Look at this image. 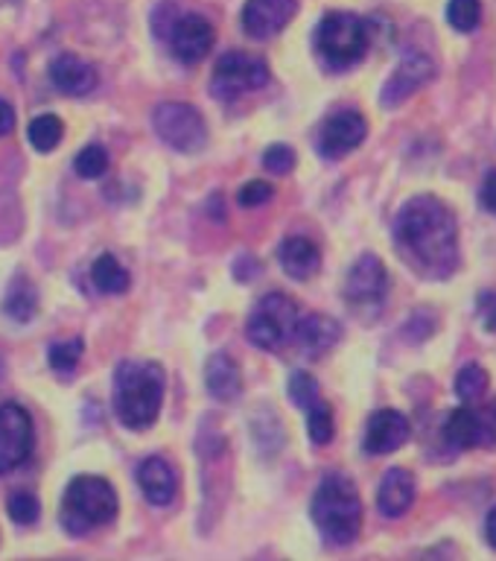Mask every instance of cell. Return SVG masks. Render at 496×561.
I'll use <instances>...</instances> for the list:
<instances>
[{"mask_svg": "<svg viewBox=\"0 0 496 561\" xmlns=\"http://www.w3.org/2000/svg\"><path fill=\"white\" fill-rule=\"evenodd\" d=\"M38 512H42V506H38V500H35V494H30V491H15V494L9 497V517H12L15 524H35V520H38Z\"/></svg>", "mask_w": 496, "mask_h": 561, "instance_id": "cell-32", "label": "cell"}, {"mask_svg": "<svg viewBox=\"0 0 496 561\" xmlns=\"http://www.w3.org/2000/svg\"><path fill=\"white\" fill-rule=\"evenodd\" d=\"M445 438L459 450H471V447H496V419L482 415V412L462 407V410L450 412L445 424Z\"/></svg>", "mask_w": 496, "mask_h": 561, "instance_id": "cell-13", "label": "cell"}, {"mask_svg": "<svg viewBox=\"0 0 496 561\" xmlns=\"http://www.w3.org/2000/svg\"><path fill=\"white\" fill-rule=\"evenodd\" d=\"M205 386H208V392L222 403L237 401V398H240V392H243L240 366H237L234 359L228 357L226 351L210 354L208 363H205Z\"/></svg>", "mask_w": 496, "mask_h": 561, "instance_id": "cell-21", "label": "cell"}, {"mask_svg": "<svg viewBox=\"0 0 496 561\" xmlns=\"http://www.w3.org/2000/svg\"><path fill=\"white\" fill-rule=\"evenodd\" d=\"M61 526L68 535H88L117 517V491L103 477H77L61 497Z\"/></svg>", "mask_w": 496, "mask_h": 561, "instance_id": "cell-4", "label": "cell"}, {"mask_svg": "<svg viewBox=\"0 0 496 561\" xmlns=\"http://www.w3.org/2000/svg\"><path fill=\"white\" fill-rule=\"evenodd\" d=\"M269 82V65L252 53H226L214 68L210 88L219 100H237L249 91H261Z\"/></svg>", "mask_w": 496, "mask_h": 561, "instance_id": "cell-8", "label": "cell"}, {"mask_svg": "<svg viewBox=\"0 0 496 561\" xmlns=\"http://www.w3.org/2000/svg\"><path fill=\"white\" fill-rule=\"evenodd\" d=\"M272 184L266 182H249L243 187V191L237 193V202L243 205V208H261V205H266V202L272 199Z\"/></svg>", "mask_w": 496, "mask_h": 561, "instance_id": "cell-34", "label": "cell"}, {"mask_svg": "<svg viewBox=\"0 0 496 561\" xmlns=\"http://www.w3.org/2000/svg\"><path fill=\"white\" fill-rule=\"evenodd\" d=\"M368 123L366 117L354 108H345V112L331 114L324 121L322 131H319V152H322L327 161H339V158L350 156L354 149L366 140Z\"/></svg>", "mask_w": 496, "mask_h": 561, "instance_id": "cell-12", "label": "cell"}, {"mask_svg": "<svg viewBox=\"0 0 496 561\" xmlns=\"http://www.w3.org/2000/svg\"><path fill=\"white\" fill-rule=\"evenodd\" d=\"M432 79H436V61L429 59L427 53H403V59L397 61V68H394V73L383 85L380 103H383V108H397V105L406 103L412 94H418L420 88L427 85V82H432Z\"/></svg>", "mask_w": 496, "mask_h": 561, "instance_id": "cell-11", "label": "cell"}, {"mask_svg": "<svg viewBox=\"0 0 496 561\" xmlns=\"http://www.w3.org/2000/svg\"><path fill=\"white\" fill-rule=\"evenodd\" d=\"M33 454V421L24 407L0 403V477L15 471Z\"/></svg>", "mask_w": 496, "mask_h": 561, "instance_id": "cell-10", "label": "cell"}, {"mask_svg": "<svg viewBox=\"0 0 496 561\" xmlns=\"http://www.w3.org/2000/svg\"><path fill=\"white\" fill-rule=\"evenodd\" d=\"M158 138L175 152H201L208 144V126L201 121V114L187 103H161L152 114Z\"/></svg>", "mask_w": 496, "mask_h": 561, "instance_id": "cell-7", "label": "cell"}, {"mask_svg": "<svg viewBox=\"0 0 496 561\" xmlns=\"http://www.w3.org/2000/svg\"><path fill=\"white\" fill-rule=\"evenodd\" d=\"M298 324V305L284 293H269L261 305L254 307L245 324L249 342L263 351L284 348Z\"/></svg>", "mask_w": 496, "mask_h": 561, "instance_id": "cell-6", "label": "cell"}, {"mask_svg": "<svg viewBox=\"0 0 496 561\" xmlns=\"http://www.w3.org/2000/svg\"><path fill=\"white\" fill-rule=\"evenodd\" d=\"M26 135H30V144H33L38 152H50V149H56L61 144L65 126H61V121L56 114H38V117L30 123Z\"/></svg>", "mask_w": 496, "mask_h": 561, "instance_id": "cell-25", "label": "cell"}, {"mask_svg": "<svg viewBox=\"0 0 496 561\" xmlns=\"http://www.w3.org/2000/svg\"><path fill=\"white\" fill-rule=\"evenodd\" d=\"M278 261L280 270L287 272L289 278L296 280H307L313 278L319 266H322V252H319V245L310 240V237H287L284 243L278 245Z\"/></svg>", "mask_w": 496, "mask_h": 561, "instance_id": "cell-20", "label": "cell"}, {"mask_svg": "<svg viewBox=\"0 0 496 561\" xmlns=\"http://www.w3.org/2000/svg\"><path fill=\"white\" fill-rule=\"evenodd\" d=\"M339 322L322 313L298 319L296 333H292V340H296V345L301 348V354H307V357H322V354H327V351L339 342Z\"/></svg>", "mask_w": 496, "mask_h": 561, "instance_id": "cell-19", "label": "cell"}, {"mask_svg": "<svg viewBox=\"0 0 496 561\" xmlns=\"http://www.w3.org/2000/svg\"><path fill=\"white\" fill-rule=\"evenodd\" d=\"M410 419L397 410H380L368 419L366 438H362V447L366 454L371 456H385L394 454L397 447H403L410 442Z\"/></svg>", "mask_w": 496, "mask_h": 561, "instance_id": "cell-16", "label": "cell"}, {"mask_svg": "<svg viewBox=\"0 0 496 561\" xmlns=\"http://www.w3.org/2000/svg\"><path fill=\"white\" fill-rule=\"evenodd\" d=\"M0 375H3V359H0Z\"/></svg>", "mask_w": 496, "mask_h": 561, "instance_id": "cell-39", "label": "cell"}, {"mask_svg": "<svg viewBox=\"0 0 496 561\" xmlns=\"http://www.w3.org/2000/svg\"><path fill=\"white\" fill-rule=\"evenodd\" d=\"M494 419H496V407H494Z\"/></svg>", "mask_w": 496, "mask_h": 561, "instance_id": "cell-40", "label": "cell"}, {"mask_svg": "<svg viewBox=\"0 0 496 561\" xmlns=\"http://www.w3.org/2000/svg\"><path fill=\"white\" fill-rule=\"evenodd\" d=\"M289 398L296 407L301 410H310L315 403H322V389L313 380V375H307V371H296V375L289 377Z\"/></svg>", "mask_w": 496, "mask_h": 561, "instance_id": "cell-28", "label": "cell"}, {"mask_svg": "<svg viewBox=\"0 0 496 561\" xmlns=\"http://www.w3.org/2000/svg\"><path fill=\"white\" fill-rule=\"evenodd\" d=\"M480 202H482V208L491 210V214H496V170L494 173H488V179L482 182Z\"/></svg>", "mask_w": 496, "mask_h": 561, "instance_id": "cell-36", "label": "cell"}, {"mask_svg": "<svg viewBox=\"0 0 496 561\" xmlns=\"http://www.w3.org/2000/svg\"><path fill=\"white\" fill-rule=\"evenodd\" d=\"M415 494H418V482H415L412 471L389 468L383 480H380V491H377V508L385 517H401L412 508Z\"/></svg>", "mask_w": 496, "mask_h": 561, "instance_id": "cell-18", "label": "cell"}, {"mask_svg": "<svg viewBox=\"0 0 496 561\" xmlns=\"http://www.w3.org/2000/svg\"><path fill=\"white\" fill-rule=\"evenodd\" d=\"M91 280L100 293H108V296H120L126 293L131 284L126 266H120V261L114 254H100L91 266Z\"/></svg>", "mask_w": 496, "mask_h": 561, "instance_id": "cell-24", "label": "cell"}, {"mask_svg": "<svg viewBox=\"0 0 496 561\" xmlns=\"http://www.w3.org/2000/svg\"><path fill=\"white\" fill-rule=\"evenodd\" d=\"M50 79H53V85L59 88V91L79 96V94H88V91H94L96 70L91 68L88 61L79 59V56L65 53V56H59V59L50 65Z\"/></svg>", "mask_w": 496, "mask_h": 561, "instance_id": "cell-22", "label": "cell"}, {"mask_svg": "<svg viewBox=\"0 0 496 561\" xmlns=\"http://www.w3.org/2000/svg\"><path fill=\"white\" fill-rule=\"evenodd\" d=\"M15 129V108L0 96V138Z\"/></svg>", "mask_w": 496, "mask_h": 561, "instance_id": "cell-37", "label": "cell"}, {"mask_svg": "<svg viewBox=\"0 0 496 561\" xmlns=\"http://www.w3.org/2000/svg\"><path fill=\"white\" fill-rule=\"evenodd\" d=\"M394 243L424 278L445 280L459 270V222L436 196H415L397 210Z\"/></svg>", "mask_w": 496, "mask_h": 561, "instance_id": "cell-1", "label": "cell"}, {"mask_svg": "<svg viewBox=\"0 0 496 561\" xmlns=\"http://www.w3.org/2000/svg\"><path fill=\"white\" fill-rule=\"evenodd\" d=\"M164 401V371L155 363H123L114 371V412L123 427L147 430L155 424Z\"/></svg>", "mask_w": 496, "mask_h": 561, "instance_id": "cell-2", "label": "cell"}, {"mask_svg": "<svg viewBox=\"0 0 496 561\" xmlns=\"http://www.w3.org/2000/svg\"><path fill=\"white\" fill-rule=\"evenodd\" d=\"M73 170H77V175H82V179H100V175L108 170V152H105L100 144H91V147H85L79 152L77 161H73Z\"/></svg>", "mask_w": 496, "mask_h": 561, "instance_id": "cell-30", "label": "cell"}, {"mask_svg": "<svg viewBox=\"0 0 496 561\" xmlns=\"http://www.w3.org/2000/svg\"><path fill=\"white\" fill-rule=\"evenodd\" d=\"M214 47V26L208 18L184 15L170 30V50L182 65H196Z\"/></svg>", "mask_w": 496, "mask_h": 561, "instance_id": "cell-15", "label": "cell"}, {"mask_svg": "<svg viewBox=\"0 0 496 561\" xmlns=\"http://www.w3.org/2000/svg\"><path fill=\"white\" fill-rule=\"evenodd\" d=\"M298 0H249L243 9V30L254 42H266L296 18Z\"/></svg>", "mask_w": 496, "mask_h": 561, "instance_id": "cell-14", "label": "cell"}, {"mask_svg": "<svg viewBox=\"0 0 496 561\" xmlns=\"http://www.w3.org/2000/svg\"><path fill=\"white\" fill-rule=\"evenodd\" d=\"M476 305H480V319L482 324H485V331L496 333V293H482L480 298H476Z\"/></svg>", "mask_w": 496, "mask_h": 561, "instance_id": "cell-35", "label": "cell"}, {"mask_svg": "<svg viewBox=\"0 0 496 561\" xmlns=\"http://www.w3.org/2000/svg\"><path fill=\"white\" fill-rule=\"evenodd\" d=\"M371 47V26L354 12H331L315 30V50L333 70H348L366 59Z\"/></svg>", "mask_w": 496, "mask_h": 561, "instance_id": "cell-5", "label": "cell"}, {"mask_svg": "<svg viewBox=\"0 0 496 561\" xmlns=\"http://www.w3.org/2000/svg\"><path fill=\"white\" fill-rule=\"evenodd\" d=\"M3 313L12 319V322H30L35 313H38V293L26 278H15L9 284L7 298H3Z\"/></svg>", "mask_w": 496, "mask_h": 561, "instance_id": "cell-23", "label": "cell"}, {"mask_svg": "<svg viewBox=\"0 0 496 561\" xmlns=\"http://www.w3.org/2000/svg\"><path fill=\"white\" fill-rule=\"evenodd\" d=\"M263 164H266V170H269V173L284 175V173H289L292 167H296V152H292L289 147H284V144H275V147L266 149Z\"/></svg>", "mask_w": 496, "mask_h": 561, "instance_id": "cell-33", "label": "cell"}, {"mask_svg": "<svg viewBox=\"0 0 496 561\" xmlns=\"http://www.w3.org/2000/svg\"><path fill=\"white\" fill-rule=\"evenodd\" d=\"M447 21L455 33H473L482 21L480 0H450L447 3Z\"/></svg>", "mask_w": 496, "mask_h": 561, "instance_id": "cell-27", "label": "cell"}, {"mask_svg": "<svg viewBox=\"0 0 496 561\" xmlns=\"http://www.w3.org/2000/svg\"><path fill=\"white\" fill-rule=\"evenodd\" d=\"M385 296H389V272L377 254H362L348 272L345 280V298L357 313H380Z\"/></svg>", "mask_w": 496, "mask_h": 561, "instance_id": "cell-9", "label": "cell"}, {"mask_svg": "<svg viewBox=\"0 0 496 561\" xmlns=\"http://www.w3.org/2000/svg\"><path fill=\"white\" fill-rule=\"evenodd\" d=\"M310 515L327 543H336V547L354 543L362 529V500L357 494V485L342 473H327L322 485L315 489Z\"/></svg>", "mask_w": 496, "mask_h": 561, "instance_id": "cell-3", "label": "cell"}, {"mask_svg": "<svg viewBox=\"0 0 496 561\" xmlns=\"http://www.w3.org/2000/svg\"><path fill=\"white\" fill-rule=\"evenodd\" d=\"M138 485L152 506H170L178 494V473L164 456H149L138 468Z\"/></svg>", "mask_w": 496, "mask_h": 561, "instance_id": "cell-17", "label": "cell"}, {"mask_svg": "<svg viewBox=\"0 0 496 561\" xmlns=\"http://www.w3.org/2000/svg\"><path fill=\"white\" fill-rule=\"evenodd\" d=\"M453 389L462 401H480V398H485V392H488V371L482 366H476V363H471V366H464L462 371L455 375Z\"/></svg>", "mask_w": 496, "mask_h": 561, "instance_id": "cell-26", "label": "cell"}, {"mask_svg": "<svg viewBox=\"0 0 496 561\" xmlns=\"http://www.w3.org/2000/svg\"><path fill=\"white\" fill-rule=\"evenodd\" d=\"M485 538L488 543L496 550V506L488 512V520H485Z\"/></svg>", "mask_w": 496, "mask_h": 561, "instance_id": "cell-38", "label": "cell"}, {"mask_svg": "<svg viewBox=\"0 0 496 561\" xmlns=\"http://www.w3.org/2000/svg\"><path fill=\"white\" fill-rule=\"evenodd\" d=\"M50 366L56 371H73L79 366V359H82V340H65V342H56L50 345Z\"/></svg>", "mask_w": 496, "mask_h": 561, "instance_id": "cell-31", "label": "cell"}, {"mask_svg": "<svg viewBox=\"0 0 496 561\" xmlns=\"http://www.w3.org/2000/svg\"><path fill=\"white\" fill-rule=\"evenodd\" d=\"M307 433L315 445H327L333 438V412L324 401L307 410Z\"/></svg>", "mask_w": 496, "mask_h": 561, "instance_id": "cell-29", "label": "cell"}]
</instances>
